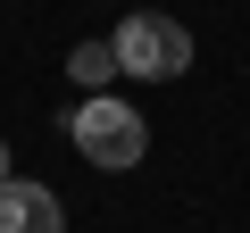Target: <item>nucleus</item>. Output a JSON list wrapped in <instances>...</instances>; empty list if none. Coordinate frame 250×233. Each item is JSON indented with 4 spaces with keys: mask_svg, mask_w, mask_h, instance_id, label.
Segmentation results:
<instances>
[{
    "mask_svg": "<svg viewBox=\"0 0 250 233\" xmlns=\"http://www.w3.org/2000/svg\"><path fill=\"white\" fill-rule=\"evenodd\" d=\"M67 142L83 150V167H108V175H125V167H142V150H150V125L134 116V100H83L75 116H67Z\"/></svg>",
    "mask_w": 250,
    "mask_h": 233,
    "instance_id": "1",
    "label": "nucleus"
},
{
    "mask_svg": "<svg viewBox=\"0 0 250 233\" xmlns=\"http://www.w3.org/2000/svg\"><path fill=\"white\" fill-rule=\"evenodd\" d=\"M108 50H117V75H142V83H167V75L192 67V34L175 17H159V9H134L108 34Z\"/></svg>",
    "mask_w": 250,
    "mask_h": 233,
    "instance_id": "2",
    "label": "nucleus"
},
{
    "mask_svg": "<svg viewBox=\"0 0 250 233\" xmlns=\"http://www.w3.org/2000/svg\"><path fill=\"white\" fill-rule=\"evenodd\" d=\"M0 233H67V208H59V192H50V183H25V175H9V183H0Z\"/></svg>",
    "mask_w": 250,
    "mask_h": 233,
    "instance_id": "3",
    "label": "nucleus"
},
{
    "mask_svg": "<svg viewBox=\"0 0 250 233\" xmlns=\"http://www.w3.org/2000/svg\"><path fill=\"white\" fill-rule=\"evenodd\" d=\"M67 75H75L83 92H100V83L117 75V50H108V42H75V50H67Z\"/></svg>",
    "mask_w": 250,
    "mask_h": 233,
    "instance_id": "4",
    "label": "nucleus"
},
{
    "mask_svg": "<svg viewBox=\"0 0 250 233\" xmlns=\"http://www.w3.org/2000/svg\"><path fill=\"white\" fill-rule=\"evenodd\" d=\"M0 183H9V142H0Z\"/></svg>",
    "mask_w": 250,
    "mask_h": 233,
    "instance_id": "5",
    "label": "nucleus"
}]
</instances>
